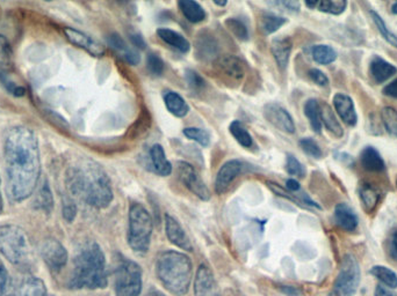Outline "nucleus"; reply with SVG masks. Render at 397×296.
I'll list each match as a JSON object with an SVG mask.
<instances>
[{
    "label": "nucleus",
    "mask_w": 397,
    "mask_h": 296,
    "mask_svg": "<svg viewBox=\"0 0 397 296\" xmlns=\"http://www.w3.org/2000/svg\"><path fill=\"white\" fill-rule=\"evenodd\" d=\"M122 57H124V59H126V62L129 63L130 65H137L139 61H141L139 51L136 50L135 47H130Z\"/></svg>",
    "instance_id": "nucleus-53"
},
{
    "label": "nucleus",
    "mask_w": 397,
    "mask_h": 296,
    "mask_svg": "<svg viewBox=\"0 0 397 296\" xmlns=\"http://www.w3.org/2000/svg\"><path fill=\"white\" fill-rule=\"evenodd\" d=\"M214 4L217 5V6H226L228 5V1H214Z\"/></svg>",
    "instance_id": "nucleus-61"
},
{
    "label": "nucleus",
    "mask_w": 397,
    "mask_h": 296,
    "mask_svg": "<svg viewBox=\"0 0 397 296\" xmlns=\"http://www.w3.org/2000/svg\"><path fill=\"white\" fill-rule=\"evenodd\" d=\"M178 173L182 184L185 185L193 195H197V198L204 202L211 199L209 189L207 188V185L204 184V182L199 176L197 170L194 169V167L191 166L190 163L179 162Z\"/></svg>",
    "instance_id": "nucleus-10"
},
{
    "label": "nucleus",
    "mask_w": 397,
    "mask_h": 296,
    "mask_svg": "<svg viewBox=\"0 0 397 296\" xmlns=\"http://www.w3.org/2000/svg\"><path fill=\"white\" fill-rule=\"evenodd\" d=\"M391 13L397 15V1L396 3H394L393 6H391Z\"/></svg>",
    "instance_id": "nucleus-62"
},
{
    "label": "nucleus",
    "mask_w": 397,
    "mask_h": 296,
    "mask_svg": "<svg viewBox=\"0 0 397 296\" xmlns=\"http://www.w3.org/2000/svg\"><path fill=\"white\" fill-rule=\"evenodd\" d=\"M129 36V40H130L131 44L134 45L135 49H139V50H144L146 47V42L144 39H143L142 34L139 32H136V30H131L128 34Z\"/></svg>",
    "instance_id": "nucleus-52"
},
{
    "label": "nucleus",
    "mask_w": 397,
    "mask_h": 296,
    "mask_svg": "<svg viewBox=\"0 0 397 296\" xmlns=\"http://www.w3.org/2000/svg\"><path fill=\"white\" fill-rule=\"evenodd\" d=\"M333 107L340 120L349 127H356L358 123V115L354 108V100L347 94L338 93L333 96Z\"/></svg>",
    "instance_id": "nucleus-17"
},
{
    "label": "nucleus",
    "mask_w": 397,
    "mask_h": 296,
    "mask_svg": "<svg viewBox=\"0 0 397 296\" xmlns=\"http://www.w3.org/2000/svg\"><path fill=\"white\" fill-rule=\"evenodd\" d=\"M383 125L390 134L397 137V112L391 107H386L381 112Z\"/></svg>",
    "instance_id": "nucleus-41"
},
{
    "label": "nucleus",
    "mask_w": 397,
    "mask_h": 296,
    "mask_svg": "<svg viewBox=\"0 0 397 296\" xmlns=\"http://www.w3.org/2000/svg\"><path fill=\"white\" fill-rule=\"evenodd\" d=\"M146 67L153 76H159L164 72V62L156 54H150L146 58Z\"/></svg>",
    "instance_id": "nucleus-44"
},
{
    "label": "nucleus",
    "mask_w": 397,
    "mask_h": 296,
    "mask_svg": "<svg viewBox=\"0 0 397 296\" xmlns=\"http://www.w3.org/2000/svg\"><path fill=\"white\" fill-rule=\"evenodd\" d=\"M226 28L229 29L230 33L240 41H248L250 34L249 29L241 19L229 18L226 21Z\"/></svg>",
    "instance_id": "nucleus-39"
},
{
    "label": "nucleus",
    "mask_w": 397,
    "mask_h": 296,
    "mask_svg": "<svg viewBox=\"0 0 397 296\" xmlns=\"http://www.w3.org/2000/svg\"><path fill=\"white\" fill-rule=\"evenodd\" d=\"M142 268L133 260L122 258L115 271V296H139Z\"/></svg>",
    "instance_id": "nucleus-7"
},
{
    "label": "nucleus",
    "mask_w": 397,
    "mask_h": 296,
    "mask_svg": "<svg viewBox=\"0 0 397 296\" xmlns=\"http://www.w3.org/2000/svg\"><path fill=\"white\" fill-rule=\"evenodd\" d=\"M34 202H35V209L42 211L44 213H50L54 209V197H52V192L47 181H44L41 185Z\"/></svg>",
    "instance_id": "nucleus-32"
},
{
    "label": "nucleus",
    "mask_w": 397,
    "mask_h": 296,
    "mask_svg": "<svg viewBox=\"0 0 397 296\" xmlns=\"http://www.w3.org/2000/svg\"><path fill=\"white\" fill-rule=\"evenodd\" d=\"M153 224L151 215L144 206L133 202L129 207L128 244L137 255H146L149 251Z\"/></svg>",
    "instance_id": "nucleus-5"
},
{
    "label": "nucleus",
    "mask_w": 397,
    "mask_h": 296,
    "mask_svg": "<svg viewBox=\"0 0 397 296\" xmlns=\"http://www.w3.org/2000/svg\"><path fill=\"white\" fill-rule=\"evenodd\" d=\"M0 80H1V83L4 85L5 88H6V91L8 93H11L12 95H14V96H23L26 94V89L25 87L20 86L18 83H14L13 80L10 78V76H6V74H1L0 76Z\"/></svg>",
    "instance_id": "nucleus-49"
},
{
    "label": "nucleus",
    "mask_w": 397,
    "mask_h": 296,
    "mask_svg": "<svg viewBox=\"0 0 397 296\" xmlns=\"http://www.w3.org/2000/svg\"><path fill=\"white\" fill-rule=\"evenodd\" d=\"M245 168H246V165L240 160L226 161L220 168L219 173H216L215 183H214L216 193L217 195L224 193L237 177L244 171Z\"/></svg>",
    "instance_id": "nucleus-13"
},
{
    "label": "nucleus",
    "mask_w": 397,
    "mask_h": 296,
    "mask_svg": "<svg viewBox=\"0 0 397 296\" xmlns=\"http://www.w3.org/2000/svg\"><path fill=\"white\" fill-rule=\"evenodd\" d=\"M182 134L187 139L195 141L202 147H207L208 145L211 144V136L208 134L207 131L199 129V127H186L184 129Z\"/></svg>",
    "instance_id": "nucleus-40"
},
{
    "label": "nucleus",
    "mask_w": 397,
    "mask_h": 296,
    "mask_svg": "<svg viewBox=\"0 0 397 296\" xmlns=\"http://www.w3.org/2000/svg\"><path fill=\"white\" fill-rule=\"evenodd\" d=\"M267 187H269L275 195H279V197L288 199V200L296 202V204L300 206H310V207H316V209L321 210V207L317 205L316 202H313L306 193L298 195L299 192H289L288 190H286V189L282 188L281 185L278 184V183H274V182H267Z\"/></svg>",
    "instance_id": "nucleus-25"
},
{
    "label": "nucleus",
    "mask_w": 397,
    "mask_h": 296,
    "mask_svg": "<svg viewBox=\"0 0 397 296\" xmlns=\"http://www.w3.org/2000/svg\"><path fill=\"white\" fill-rule=\"evenodd\" d=\"M383 94L386 95V96H390V98H397V79L388 83L383 88Z\"/></svg>",
    "instance_id": "nucleus-55"
},
{
    "label": "nucleus",
    "mask_w": 397,
    "mask_h": 296,
    "mask_svg": "<svg viewBox=\"0 0 397 296\" xmlns=\"http://www.w3.org/2000/svg\"><path fill=\"white\" fill-rule=\"evenodd\" d=\"M157 35L164 41L165 43L173 47L175 50L186 54L191 49V44L188 41L182 36V34L177 33L175 30L168 28H159L157 30Z\"/></svg>",
    "instance_id": "nucleus-23"
},
{
    "label": "nucleus",
    "mask_w": 397,
    "mask_h": 296,
    "mask_svg": "<svg viewBox=\"0 0 397 296\" xmlns=\"http://www.w3.org/2000/svg\"><path fill=\"white\" fill-rule=\"evenodd\" d=\"M286 190L289 192H300L301 190V185H300L299 182L294 180V178H291L286 182Z\"/></svg>",
    "instance_id": "nucleus-57"
},
{
    "label": "nucleus",
    "mask_w": 397,
    "mask_h": 296,
    "mask_svg": "<svg viewBox=\"0 0 397 296\" xmlns=\"http://www.w3.org/2000/svg\"><path fill=\"white\" fill-rule=\"evenodd\" d=\"M217 285L211 268L204 264L197 268L195 282H194V294L195 296H217Z\"/></svg>",
    "instance_id": "nucleus-16"
},
{
    "label": "nucleus",
    "mask_w": 397,
    "mask_h": 296,
    "mask_svg": "<svg viewBox=\"0 0 397 296\" xmlns=\"http://www.w3.org/2000/svg\"><path fill=\"white\" fill-rule=\"evenodd\" d=\"M192 262L185 253L168 250L157 258V278L175 296L186 295L192 282Z\"/></svg>",
    "instance_id": "nucleus-4"
},
{
    "label": "nucleus",
    "mask_w": 397,
    "mask_h": 296,
    "mask_svg": "<svg viewBox=\"0 0 397 296\" xmlns=\"http://www.w3.org/2000/svg\"><path fill=\"white\" fill-rule=\"evenodd\" d=\"M335 221L337 226L347 231H354L358 227L357 214L345 202H340L335 207Z\"/></svg>",
    "instance_id": "nucleus-20"
},
{
    "label": "nucleus",
    "mask_w": 397,
    "mask_h": 296,
    "mask_svg": "<svg viewBox=\"0 0 397 296\" xmlns=\"http://www.w3.org/2000/svg\"><path fill=\"white\" fill-rule=\"evenodd\" d=\"M321 118L322 125H325L330 134H333L336 138H342L344 136V130L337 120L335 112L327 103L321 105Z\"/></svg>",
    "instance_id": "nucleus-29"
},
{
    "label": "nucleus",
    "mask_w": 397,
    "mask_h": 296,
    "mask_svg": "<svg viewBox=\"0 0 397 296\" xmlns=\"http://www.w3.org/2000/svg\"><path fill=\"white\" fill-rule=\"evenodd\" d=\"M271 49H272V54H273V57L275 59V62H277L278 66L281 70L286 69L288 63H289L291 54H292V41L287 39V37L275 39L272 42V47Z\"/></svg>",
    "instance_id": "nucleus-22"
},
{
    "label": "nucleus",
    "mask_w": 397,
    "mask_h": 296,
    "mask_svg": "<svg viewBox=\"0 0 397 296\" xmlns=\"http://www.w3.org/2000/svg\"><path fill=\"white\" fill-rule=\"evenodd\" d=\"M107 286L105 255L97 243L85 246L73 260L70 287L75 289H100Z\"/></svg>",
    "instance_id": "nucleus-3"
},
{
    "label": "nucleus",
    "mask_w": 397,
    "mask_h": 296,
    "mask_svg": "<svg viewBox=\"0 0 397 296\" xmlns=\"http://www.w3.org/2000/svg\"><path fill=\"white\" fill-rule=\"evenodd\" d=\"M146 296H164V294H162L161 292H158L156 289H153V290H150Z\"/></svg>",
    "instance_id": "nucleus-59"
},
{
    "label": "nucleus",
    "mask_w": 397,
    "mask_h": 296,
    "mask_svg": "<svg viewBox=\"0 0 397 296\" xmlns=\"http://www.w3.org/2000/svg\"><path fill=\"white\" fill-rule=\"evenodd\" d=\"M361 166L365 170L371 173H381L386 169V165L383 161V156L372 146L364 148L360 154Z\"/></svg>",
    "instance_id": "nucleus-21"
},
{
    "label": "nucleus",
    "mask_w": 397,
    "mask_h": 296,
    "mask_svg": "<svg viewBox=\"0 0 397 296\" xmlns=\"http://www.w3.org/2000/svg\"><path fill=\"white\" fill-rule=\"evenodd\" d=\"M64 34H66V40L69 41L70 43L81 47L93 57H102L105 54V47L88 34L75 28H70V27L64 28Z\"/></svg>",
    "instance_id": "nucleus-14"
},
{
    "label": "nucleus",
    "mask_w": 397,
    "mask_h": 296,
    "mask_svg": "<svg viewBox=\"0 0 397 296\" xmlns=\"http://www.w3.org/2000/svg\"><path fill=\"white\" fill-rule=\"evenodd\" d=\"M178 6L184 17L192 23H199L206 19V12L204 8L197 1L180 0L178 1Z\"/></svg>",
    "instance_id": "nucleus-27"
},
{
    "label": "nucleus",
    "mask_w": 397,
    "mask_h": 296,
    "mask_svg": "<svg viewBox=\"0 0 397 296\" xmlns=\"http://www.w3.org/2000/svg\"><path fill=\"white\" fill-rule=\"evenodd\" d=\"M18 296H49L44 282L35 277H28L19 287Z\"/></svg>",
    "instance_id": "nucleus-30"
},
{
    "label": "nucleus",
    "mask_w": 397,
    "mask_h": 296,
    "mask_svg": "<svg viewBox=\"0 0 397 296\" xmlns=\"http://www.w3.org/2000/svg\"><path fill=\"white\" fill-rule=\"evenodd\" d=\"M396 188H397V178H396Z\"/></svg>",
    "instance_id": "nucleus-63"
},
{
    "label": "nucleus",
    "mask_w": 397,
    "mask_h": 296,
    "mask_svg": "<svg viewBox=\"0 0 397 296\" xmlns=\"http://www.w3.org/2000/svg\"><path fill=\"white\" fill-rule=\"evenodd\" d=\"M40 253L49 270L55 273L66 266L69 258L66 246L55 239L44 240L41 244Z\"/></svg>",
    "instance_id": "nucleus-9"
},
{
    "label": "nucleus",
    "mask_w": 397,
    "mask_h": 296,
    "mask_svg": "<svg viewBox=\"0 0 397 296\" xmlns=\"http://www.w3.org/2000/svg\"><path fill=\"white\" fill-rule=\"evenodd\" d=\"M66 187L71 195L95 209H107L114 195L108 175L92 160H81L66 169Z\"/></svg>",
    "instance_id": "nucleus-2"
},
{
    "label": "nucleus",
    "mask_w": 397,
    "mask_h": 296,
    "mask_svg": "<svg viewBox=\"0 0 397 296\" xmlns=\"http://www.w3.org/2000/svg\"><path fill=\"white\" fill-rule=\"evenodd\" d=\"M286 22H287V19L267 13L259 19V28L264 35H271L278 32L282 25H286Z\"/></svg>",
    "instance_id": "nucleus-34"
},
{
    "label": "nucleus",
    "mask_w": 397,
    "mask_h": 296,
    "mask_svg": "<svg viewBox=\"0 0 397 296\" xmlns=\"http://www.w3.org/2000/svg\"><path fill=\"white\" fill-rule=\"evenodd\" d=\"M397 69L393 64L386 62L380 57L373 58L371 62V74L376 83H386L394 74H396Z\"/></svg>",
    "instance_id": "nucleus-24"
},
{
    "label": "nucleus",
    "mask_w": 397,
    "mask_h": 296,
    "mask_svg": "<svg viewBox=\"0 0 397 296\" xmlns=\"http://www.w3.org/2000/svg\"><path fill=\"white\" fill-rule=\"evenodd\" d=\"M300 147L302 148L303 152L311 156L313 159H321L322 149L316 141L311 138H303L299 141Z\"/></svg>",
    "instance_id": "nucleus-43"
},
{
    "label": "nucleus",
    "mask_w": 397,
    "mask_h": 296,
    "mask_svg": "<svg viewBox=\"0 0 397 296\" xmlns=\"http://www.w3.org/2000/svg\"><path fill=\"white\" fill-rule=\"evenodd\" d=\"M63 218L66 219L68 222H72L76 219L77 215V205L71 198L64 199L63 202Z\"/></svg>",
    "instance_id": "nucleus-50"
},
{
    "label": "nucleus",
    "mask_w": 397,
    "mask_h": 296,
    "mask_svg": "<svg viewBox=\"0 0 397 296\" xmlns=\"http://www.w3.org/2000/svg\"><path fill=\"white\" fill-rule=\"evenodd\" d=\"M4 210V200H3V195H1V192H0V213Z\"/></svg>",
    "instance_id": "nucleus-60"
},
{
    "label": "nucleus",
    "mask_w": 397,
    "mask_h": 296,
    "mask_svg": "<svg viewBox=\"0 0 397 296\" xmlns=\"http://www.w3.org/2000/svg\"><path fill=\"white\" fill-rule=\"evenodd\" d=\"M107 43L110 45L113 50L120 52L121 56H124L126 52H127L130 47L126 43V41L124 40V37L119 35L117 33H112L110 35L107 36Z\"/></svg>",
    "instance_id": "nucleus-47"
},
{
    "label": "nucleus",
    "mask_w": 397,
    "mask_h": 296,
    "mask_svg": "<svg viewBox=\"0 0 397 296\" xmlns=\"http://www.w3.org/2000/svg\"><path fill=\"white\" fill-rule=\"evenodd\" d=\"M165 231L168 241L185 251H193V246L182 224L170 214H165Z\"/></svg>",
    "instance_id": "nucleus-15"
},
{
    "label": "nucleus",
    "mask_w": 397,
    "mask_h": 296,
    "mask_svg": "<svg viewBox=\"0 0 397 296\" xmlns=\"http://www.w3.org/2000/svg\"><path fill=\"white\" fill-rule=\"evenodd\" d=\"M197 52L201 61L215 62L219 58V43L211 34L201 33L197 35Z\"/></svg>",
    "instance_id": "nucleus-18"
},
{
    "label": "nucleus",
    "mask_w": 397,
    "mask_h": 296,
    "mask_svg": "<svg viewBox=\"0 0 397 296\" xmlns=\"http://www.w3.org/2000/svg\"><path fill=\"white\" fill-rule=\"evenodd\" d=\"M359 197H360L361 204L364 206V210L367 213H372L379 204L380 192L373 185L365 183L361 185Z\"/></svg>",
    "instance_id": "nucleus-31"
},
{
    "label": "nucleus",
    "mask_w": 397,
    "mask_h": 296,
    "mask_svg": "<svg viewBox=\"0 0 397 296\" xmlns=\"http://www.w3.org/2000/svg\"><path fill=\"white\" fill-rule=\"evenodd\" d=\"M0 253L17 266H26L32 260V249L25 231L15 224L0 226Z\"/></svg>",
    "instance_id": "nucleus-6"
},
{
    "label": "nucleus",
    "mask_w": 397,
    "mask_h": 296,
    "mask_svg": "<svg viewBox=\"0 0 397 296\" xmlns=\"http://www.w3.org/2000/svg\"><path fill=\"white\" fill-rule=\"evenodd\" d=\"M389 253L394 260H397V231H394L390 236Z\"/></svg>",
    "instance_id": "nucleus-56"
},
{
    "label": "nucleus",
    "mask_w": 397,
    "mask_h": 296,
    "mask_svg": "<svg viewBox=\"0 0 397 296\" xmlns=\"http://www.w3.org/2000/svg\"><path fill=\"white\" fill-rule=\"evenodd\" d=\"M304 115L309 120L310 127L316 134H321V105L315 98H310L304 105Z\"/></svg>",
    "instance_id": "nucleus-33"
},
{
    "label": "nucleus",
    "mask_w": 397,
    "mask_h": 296,
    "mask_svg": "<svg viewBox=\"0 0 397 296\" xmlns=\"http://www.w3.org/2000/svg\"><path fill=\"white\" fill-rule=\"evenodd\" d=\"M8 192L12 202H21L37 190L41 176L40 144L30 127H14L4 140Z\"/></svg>",
    "instance_id": "nucleus-1"
},
{
    "label": "nucleus",
    "mask_w": 397,
    "mask_h": 296,
    "mask_svg": "<svg viewBox=\"0 0 397 296\" xmlns=\"http://www.w3.org/2000/svg\"><path fill=\"white\" fill-rule=\"evenodd\" d=\"M185 79H186L187 85L192 91L199 92L206 87V81H204V78L193 70H187L185 72Z\"/></svg>",
    "instance_id": "nucleus-46"
},
{
    "label": "nucleus",
    "mask_w": 397,
    "mask_h": 296,
    "mask_svg": "<svg viewBox=\"0 0 397 296\" xmlns=\"http://www.w3.org/2000/svg\"><path fill=\"white\" fill-rule=\"evenodd\" d=\"M164 102L168 112L178 118L185 117L190 112V105H187L186 100L175 92H166Z\"/></svg>",
    "instance_id": "nucleus-26"
},
{
    "label": "nucleus",
    "mask_w": 397,
    "mask_h": 296,
    "mask_svg": "<svg viewBox=\"0 0 397 296\" xmlns=\"http://www.w3.org/2000/svg\"><path fill=\"white\" fill-rule=\"evenodd\" d=\"M308 74H309L310 79L313 80V83L318 86H328L329 78L325 72H322L321 70L311 69Z\"/></svg>",
    "instance_id": "nucleus-51"
},
{
    "label": "nucleus",
    "mask_w": 397,
    "mask_h": 296,
    "mask_svg": "<svg viewBox=\"0 0 397 296\" xmlns=\"http://www.w3.org/2000/svg\"><path fill=\"white\" fill-rule=\"evenodd\" d=\"M369 15H371L374 25H376V28L379 30L380 34L383 35V39H385L390 45H393L394 47H397V36L395 34L390 32L389 28L387 27L386 22L383 21V19L381 18L376 11H373V10L369 11Z\"/></svg>",
    "instance_id": "nucleus-38"
},
{
    "label": "nucleus",
    "mask_w": 397,
    "mask_h": 296,
    "mask_svg": "<svg viewBox=\"0 0 397 296\" xmlns=\"http://www.w3.org/2000/svg\"><path fill=\"white\" fill-rule=\"evenodd\" d=\"M229 131L231 136L236 139L237 142L243 147L250 148L253 146L251 134H249L246 127L240 120H233V123L230 124Z\"/></svg>",
    "instance_id": "nucleus-36"
},
{
    "label": "nucleus",
    "mask_w": 397,
    "mask_h": 296,
    "mask_svg": "<svg viewBox=\"0 0 397 296\" xmlns=\"http://www.w3.org/2000/svg\"><path fill=\"white\" fill-rule=\"evenodd\" d=\"M311 54H313V61L321 65H329L337 59V52L333 50V47L325 45V44L315 45L311 50Z\"/></svg>",
    "instance_id": "nucleus-35"
},
{
    "label": "nucleus",
    "mask_w": 397,
    "mask_h": 296,
    "mask_svg": "<svg viewBox=\"0 0 397 296\" xmlns=\"http://www.w3.org/2000/svg\"><path fill=\"white\" fill-rule=\"evenodd\" d=\"M149 156L153 171L157 175L166 177L172 173L171 162L166 158L164 148H163L162 145H153V147L150 148Z\"/></svg>",
    "instance_id": "nucleus-19"
},
{
    "label": "nucleus",
    "mask_w": 397,
    "mask_h": 296,
    "mask_svg": "<svg viewBox=\"0 0 397 296\" xmlns=\"http://www.w3.org/2000/svg\"><path fill=\"white\" fill-rule=\"evenodd\" d=\"M0 296H13L10 275L1 263H0Z\"/></svg>",
    "instance_id": "nucleus-48"
},
{
    "label": "nucleus",
    "mask_w": 397,
    "mask_h": 296,
    "mask_svg": "<svg viewBox=\"0 0 397 296\" xmlns=\"http://www.w3.org/2000/svg\"><path fill=\"white\" fill-rule=\"evenodd\" d=\"M214 65H215L216 72L223 78H226V80L238 83L244 78L245 63L237 56H233V54L221 56L214 62Z\"/></svg>",
    "instance_id": "nucleus-12"
},
{
    "label": "nucleus",
    "mask_w": 397,
    "mask_h": 296,
    "mask_svg": "<svg viewBox=\"0 0 397 296\" xmlns=\"http://www.w3.org/2000/svg\"><path fill=\"white\" fill-rule=\"evenodd\" d=\"M360 284V268L356 257L347 255L335 282V290L339 296H354Z\"/></svg>",
    "instance_id": "nucleus-8"
},
{
    "label": "nucleus",
    "mask_w": 397,
    "mask_h": 296,
    "mask_svg": "<svg viewBox=\"0 0 397 296\" xmlns=\"http://www.w3.org/2000/svg\"><path fill=\"white\" fill-rule=\"evenodd\" d=\"M284 168H286V171L291 176L300 177V178L306 176V168H304V166L300 162L299 160L296 159V156H291V154L287 156Z\"/></svg>",
    "instance_id": "nucleus-42"
},
{
    "label": "nucleus",
    "mask_w": 397,
    "mask_h": 296,
    "mask_svg": "<svg viewBox=\"0 0 397 296\" xmlns=\"http://www.w3.org/2000/svg\"><path fill=\"white\" fill-rule=\"evenodd\" d=\"M272 5H278L291 12H299L301 8L299 1H277V3H272Z\"/></svg>",
    "instance_id": "nucleus-54"
},
{
    "label": "nucleus",
    "mask_w": 397,
    "mask_h": 296,
    "mask_svg": "<svg viewBox=\"0 0 397 296\" xmlns=\"http://www.w3.org/2000/svg\"><path fill=\"white\" fill-rule=\"evenodd\" d=\"M374 296H397L396 293L390 290V288H386L383 286L379 285L376 287V294Z\"/></svg>",
    "instance_id": "nucleus-58"
},
{
    "label": "nucleus",
    "mask_w": 397,
    "mask_h": 296,
    "mask_svg": "<svg viewBox=\"0 0 397 296\" xmlns=\"http://www.w3.org/2000/svg\"><path fill=\"white\" fill-rule=\"evenodd\" d=\"M371 275H374L376 279H379L383 285L390 289L397 288V275L393 270L383 266V265H376L373 266L369 271Z\"/></svg>",
    "instance_id": "nucleus-37"
},
{
    "label": "nucleus",
    "mask_w": 397,
    "mask_h": 296,
    "mask_svg": "<svg viewBox=\"0 0 397 296\" xmlns=\"http://www.w3.org/2000/svg\"><path fill=\"white\" fill-rule=\"evenodd\" d=\"M306 6L329 14L339 15L345 12L347 3L345 0H321V1H306Z\"/></svg>",
    "instance_id": "nucleus-28"
},
{
    "label": "nucleus",
    "mask_w": 397,
    "mask_h": 296,
    "mask_svg": "<svg viewBox=\"0 0 397 296\" xmlns=\"http://www.w3.org/2000/svg\"><path fill=\"white\" fill-rule=\"evenodd\" d=\"M13 52L8 39L4 35H0V65L8 66L12 63Z\"/></svg>",
    "instance_id": "nucleus-45"
},
{
    "label": "nucleus",
    "mask_w": 397,
    "mask_h": 296,
    "mask_svg": "<svg viewBox=\"0 0 397 296\" xmlns=\"http://www.w3.org/2000/svg\"><path fill=\"white\" fill-rule=\"evenodd\" d=\"M264 117L269 123L286 134H293L296 132V123L291 114L275 102L269 103L264 107Z\"/></svg>",
    "instance_id": "nucleus-11"
}]
</instances>
